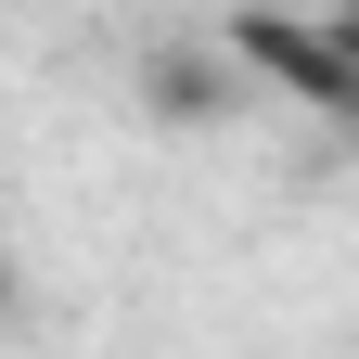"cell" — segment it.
I'll use <instances>...</instances> for the list:
<instances>
[{
	"label": "cell",
	"mask_w": 359,
	"mask_h": 359,
	"mask_svg": "<svg viewBox=\"0 0 359 359\" xmlns=\"http://www.w3.org/2000/svg\"><path fill=\"white\" fill-rule=\"evenodd\" d=\"M231 77H283L308 116H346V103H359L346 39H334V26H295V13H257V26H231Z\"/></svg>",
	"instance_id": "6da1fadb"
},
{
	"label": "cell",
	"mask_w": 359,
	"mask_h": 359,
	"mask_svg": "<svg viewBox=\"0 0 359 359\" xmlns=\"http://www.w3.org/2000/svg\"><path fill=\"white\" fill-rule=\"evenodd\" d=\"M142 90H154L167 116H218V103H231V65H193V52H167V65H142Z\"/></svg>",
	"instance_id": "7a4b0ae2"
},
{
	"label": "cell",
	"mask_w": 359,
	"mask_h": 359,
	"mask_svg": "<svg viewBox=\"0 0 359 359\" xmlns=\"http://www.w3.org/2000/svg\"><path fill=\"white\" fill-rule=\"evenodd\" d=\"M0 295H13V283H0Z\"/></svg>",
	"instance_id": "3957f363"
}]
</instances>
